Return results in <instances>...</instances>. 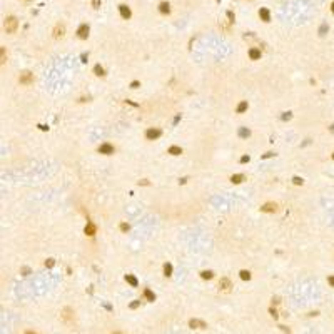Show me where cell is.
Here are the masks:
<instances>
[{
	"label": "cell",
	"mask_w": 334,
	"mask_h": 334,
	"mask_svg": "<svg viewBox=\"0 0 334 334\" xmlns=\"http://www.w3.org/2000/svg\"><path fill=\"white\" fill-rule=\"evenodd\" d=\"M3 27H5V32H7V34H13V32L17 30V27H19V22H17V19H15L13 15H10V17H7V19H5Z\"/></svg>",
	"instance_id": "cell-1"
},
{
	"label": "cell",
	"mask_w": 334,
	"mask_h": 334,
	"mask_svg": "<svg viewBox=\"0 0 334 334\" xmlns=\"http://www.w3.org/2000/svg\"><path fill=\"white\" fill-rule=\"evenodd\" d=\"M19 82L22 84V85H28V84H32V82H34V74H30L28 70L22 72V74H20V77H19Z\"/></svg>",
	"instance_id": "cell-2"
},
{
	"label": "cell",
	"mask_w": 334,
	"mask_h": 334,
	"mask_svg": "<svg viewBox=\"0 0 334 334\" xmlns=\"http://www.w3.org/2000/svg\"><path fill=\"white\" fill-rule=\"evenodd\" d=\"M161 136H162V130H161V129H149L147 132H145V137H147L149 140L159 139Z\"/></svg>",
	"instance_id": "cell-3"
},
{
	"label": "cell",
	"mask_w": 334,
	"mask_h": 334,
	"mask_svg": "<svg viewBox=\"0 0 334 334\" xmlns=\"http://www.w3.org/2000/svg\"><path fill=\"white\" fill-rule=\"evenodd\" d=\"M189 326L192 329H205V328H207V324H205L204 321H201V319H191Z\"/></svg>",
	"instance_id": "cell-4"
},
{
	"label": "cell",
	"mask_w": 334,
	"mask_h": 334,
	"mask_svg": "<svg viewBox=\"0 0 334 334\" xmlns=\"http://www.w3.org/2000/svg\"><path fill=\"white\" fill-rule=\"evenodd\" d=\"M99 152L104 154V155H111V154H114V145L105 142V144H102L100 147H99Z\"/></svg>",
	"instance_id": "cell-5"
},
{
	"label": "cell",
	"mask_w": 334,
	"mask_h": 334,
	"mask_svg": "<svg viewBox=\"0 0 334 334\" xmlns=\"http://www.w3.org/2000/svg\"><path fill=\"white\" fill-rule=\"evenodd\" d=\"M89 32H90L89 25H87V24H82V25L79 27V30H77V35H79V38H87L89 37Z\"/></svg>",
	"instance_id": "cell-6"
},
{
	"label": "cell",
	"mask_w": 334,
	"mask_h": 334,
	"mask_svg": "<svg viewBox=\"0 0 334 334\" xmlns=\"http://www.w3.org/2000/svg\"><path fill=\"white\" fill-rule=\"evenodd\" d=\"M261 211L262 212H276L278 211V204L276 202H266L264 205H261Z\"/></svg>",
	"instance_id": "cell-7"
},
{
	"label": "cell",
	"mask_w": 334,
	"mask_h": 334,
	"mask_svg": "<svg viewBox=\"0 0 334 334\" xmlns=\"http://www.w3.org/2000/svg\"><path fill=\"white\" fill-rule=\"evenodd\" d=\"M64 34H65V27H64L62 24H57L55 28H54V37L55 38H62Z\"/></svg>",
	"instance_id": "cell-8"
},
{
	"label": "cell",
	"mask_w": 334,
	"mask_h": 334,
	"mask_svg": "<svg viewBox=\"0 0 334 334\" xmlns=\"http://www.w3.org/2000/svg\"><path fill=\"white\" fill-rule=\"evenodd\" d=\"M84 232L87 234V236H95V232H97V227H95V224L94 222H87V226H85V229H84Z\"/></svg>",
	"instance_id": "cell-9"
},
{
	"label": "cell",
	"mask_w": 334,
	"mask_h": 334,
	"mask_svg": "<svg viewBox=\"0 0 334 334\" xmlns=\"http://www.w3.org/2000/svg\"><path fill=\"white\" fill-rule=\"evenodd\" d=\"M219 287H221L222 291H229L231 287H232L231 279H229V278H221V281H219Z\"/></svg>",
	"instance_id": "cell-10"
},
{
	"label": "cell",
	"mask_w": 334,
	"mask_h": 334,
	"mask_svg": "<svg viewBox=\"0 0 334 334\" xmlns=\"http://www.w3.org/2000/svg\"><path fill=\"white\" fill-rule=\"evenodd\" d=\"M119 12L122 15V19H130V9L127 5H119Z\"/></svg>",
	"instance_id": "cell-11"
},
{
	"label": "cell",
	"mask_w": 334,
	"mask_h": 334,
	"mask_svg": "<svg viewBox=\"0 0 334 334\" xmlns=\"http://www.w3.org/2000/svg\"><path fill=\"white\" fill-rule=\"evenodd\" d=\"M70 318H74V311L70 307H65L64 309V314H62V319L65 322H70Z\"/></svg>",
	"instance_id": "cell-12"
},
{
	"label": "cell",
	"mask_w": 334,
	"mask_h": 334,
	"mask_svg": "<svg viewBox=\"0 0 334 334\" xmlns=\"http://www.w3.org/2000/svg\"><path fill=\"white\" fill-rule=\"evenodd\" d=\"M259 17H261L264 22H269V20H271V13H269L267 9H261V10H259Z\"/></svg>",
	"instance_id": "cell-13"
},
{
	"label": "cell",
	"mask_w": 334,
	"mask_h": 334,
	"mask_svg": "<svg viewBox=\"0 0 334 334\" xmlns=\"http://www.w3.org/2000/svg\"><path fill=\"white\" fill-rule=\"evenodd\" d=\"M249 57H251V60H257V59H261V50L259 49H251L249 50Z\"/></svg>",
	"instance_id": "cell-14"
},
{
	"label": "cell",
	"mask_w": 334,
	"mask_h": 334,
	"mask_svg": "<svg viewBox=\"0 0 334 334\" xmlns=\"http://www.w3.org/2000/svg\"><path fill=\"white\" fill-rule=\"evenodd\" d=\"M144 297L149 301V303H154V301H155V294L152 292L151 289H144Z\"/></svg>",
	"instance_id": "cell-15"
},
{
	"label": "cell",
	"mask_w": 334,
	"mask_h": 334,
	"mask_svg": "<svg viewBox=\"0 0 334 334\" xmlns=\"http://www.w3.org/2000/svg\"><path fill=\"white\" fill-rule=\"evenodd\" d=\"M169 154L170 155H180V154H182V149H180L179 145H170V147H169Z\"/></svg>",
	"instance_id": "cell-16"
},
{
	"label": "cell",
	"mask_w": 334,
	"mask_h": 334,
	"mask_svg": "<svg viewBox=\"0 0 334 334\" xmlns=\"http://www.w3.org/2000/svg\"><path fill=\"white\" fill-rule=\"evenodd\" d=\"M237 134H239V137H241V139H247V137L251 136V130L247 129V127H241V129H239V132H237Z\"/></svg>",
	"instance_id": "cell-17"
},
{
	"label": "cell",
	"mask_w": 334,
	"mask_h": 334,
	"mask_svg": "<svg viewBox=\"0 0 334 334\" xmlns=\"http://www.w3.org/2000/svg\"><path fill=\"white\" fill-rule=\"evenodd\" d=\"M125 281H127V282H129L132 287H137V286H139V281L134 278L132 274H127V276H125Z\"/></svg>",
	"instance_id": "cell-18"
},
{
	"label": "cell",
	"mask_w": 334,
	"mask_h": 334,
	"mask_svg": "<svg viewBox=\"0 0 334 334\" xmlns=\"http://www.w3.org/2000/svg\"><path fill=\"white\" fill-rule=\"evenodd\" d=\"M159 10H161V13H169L170 12V5L167 2H161V3H159Z\"/></svg>",
	"instance_id": "cell-19"
},
{
	"label": "cell",
	"mask_w": 334,
	"mask_h": 334,
	"mask_svg": "<svg viewBox=\"0 0 334 334\" xmlns=\"http://www.w3.org/2000/svg\"><path fill=\"white\" fill-rule=\"evenodd\" d=\"M242 180H244V176H242V174H234V176L231 177V182H232V184H241Z\"/></svg>",
	"instance_id": "cell-20"
},
{
	"label": "cell",
	"mask_w": 334,
	"mask_h": 334,
	"mask_svg": "<svg viewBox=\"0 0 334 334\" xmlns=\"http://www.w3.org/2000/svg\"><path fill=\"white\" fill-rule=\"evenodd\" d=\"M94 74H95V75H99V77H104V75H105V70H104V67H100V65L97 64V65L94 67Z\"/></svg>",
	"instance_id": "cell-21"
},
{
	"label": "cell",
	"mask_w": 334,
	"mask_h": 334,
	"mask_svg": "<svg viewBox=\"0 0 334 334\" xmlns=\"http://www.w3.org/2000/svg\"><path fill=\"white\" fill-rule=\"evenodd\" d=\"M237 114H242V112H246L247 111V102L246 100H242V102H239V105H237Z\"/></svg>",
	"instance_id": "cell-22"
},
{
	"label": "cell",
	"mask_w": 334,
	"mask_h": 334,
	"mask_svg": "<svg viewBox=\"0 0 334 334\" xmlns=\"http://www.w3.org/2000/svg\"><path fill=\"white\" fill-rule=\"evenodd\" d=\"M239 276H241V279H242V281H249L251 279V272L246 271V269H242V271L239 272Z\"/></svg>",
	"instance_id": "cell-23"
},
{
	"label": "cell",
	"mask_w": 334,
	"mask_h": 334,
	"mask_svg": "<svg viewBox=\"0 0 334 334\" xmlns=\"http://www.w3.org/2000/svg\"><path fill=\"white\" fill-rule=\"evenodd\" d=\"M201 278L202 279H212V278H214V274H212V271H202L201 272Z\"/></svg>",
	"instance_id": "cell-24"
},
{
	"label": "cell",
	"mask_w": 334,
	"mask_h": 334,
	"mask_svg": "<svg viewBox=\"0 0 334 334\" xmlns=\"http://www.w3.org/2000/svg\"><path fill=\"white\" fill-rule=\"evenodd\" d=\"M7 62V54H5V47L0 49V64H5Z\"/></svg>",
	"instance_id": "cell-25"
},
{
	"label": "cell",
	"mask_w": 334,
	"mask_h": 334,
	"mask_svg": "<svg viewBox=\"0 0 334 334\" xmlns=\"http://www.w3.org/2000/svg\"><path fill=\"white\" fill-rule=\"evenodd\" d=\"M172 274V266L167 262V264H164V276H170Z\"/></svg>",
	"instance_id": "cell-26"
},
{
	"label": "cell",
	"mask_w": 334,
	"mask_h": 334,
	"mask_svg": "<svg viewBox=\"0 0 334 334\" xmlns=\"http://www.w3.org/2000/svg\"><path fill=\"white\" fill-rule=\"evenodd\" d=\"M54 266H55L54 259H47V261H45V267H54Z\"/></svg>",
	"instance_id": "cell-27"
},
{
	"label": "cell",
	"mask_w": 334,
	"mask_h": 334,
	"mask_svg": "<svg viewBox=\"0 0 334 334\" xmlns=\"http://www.w3.org/2000/svg\"><path fill=\"white\" fill-rule=\"evenodd\" d=\"M269 314H271V316H272V318H274V319H278V318H279L278 311H276L274 307H271V309H269Z\"/></svg>",
	"instance_id": "cell-28"
},
{
	"label": "cell",
	"mask_w": 334,
	"mask_h": 334,
	"mask_svg": "<svg viewBox=\"0 0 334 334\" xmlns=\"http://www.w3.org/2000/svg\"><path fill=\"white\" fill-rule=\"evenodd\" d=\"M292 182H294V184H296V186H301V184H303V182H304V180H303V179H301V177H297V176H296V177H292Z\"/></svg>",
	"instance_id": "cell-29"
},
{
	"label": "cell",
	"mask_w": 334,
	"mask_h": 334,
	"mask_svg": "<svg viewBox=\"0 0 334 334\" xmlns=\"http://www.w3.org/2000/svg\"><path fill=\"white\" fill-rule=\"evenodd\" d=\"M326 30H328V25H326V24H322L321 28H319V35H324V34H326Z\"/></svg>",
	"instance_id": "cell-30"
},
{
	"label": "cell",
	"mask_w": 334,
	"mask_h": 334,
	"mask_svg": "<svg viewBox=\"0 0 334 334\" xmlns=\"http://www.w3.org/2000/svg\"><path fill=\"white\" fill-rule=\"evenodd\" d=\"M120 231H122V232H127V231H129V224L122 222V224H120Z\"/></svg>",
	"instance_id": "cell-31"
},
{
	"label": "cell",
	"mask_w": 334,
	"mask_h": 334,
	"mask_svg": "<svg viewBox=\"0 0 334 334\" xmlns=\"http://www.w3.org/2000/svg\"><path fill=\"white\" fill-rule=\"evenodd\" d=\"M291 117H292V114H291V112H284L282 114V120H289Z\"/></svg>",
	"instance_id": "cell-32"
},
{
	"label": "cell",
	"mask_w": 334,
	"mask_h": 334,
	"mask_svg": "<svg viewBox=\"0 0 334 334\" xmlns=\"http://www.w3.org/2000/svg\"><path fill=\"white\" fill-rule=\"evenodd\" d=\"M92 7H94V9H99V7H100V0H92Z\"/></svg>",
	"instance_id": "cell-33"
},
{
	"label": "cell",
	"mask_w": 334,
	"mask_h": 334,
	"mask_svg": "<svg viewBox=\"0 0 334 334\" xmlns=\"http://www.w3.org/2000/svg\"><path fill=\"white\" fill-rule=\"evenodd\" d=\"M249 155H242V157H241V162H242V164H246V162H249Z\"/></svg>",
	"instance_id": "cell-34"
},
{
	"label": "cell",
	"mask_w": 334,
	"mask_h": 334,
	"mask_svg": "<svg viewBox=\"0 0 334 334\" xmlns=\"http://www.w3.org/2000/svg\"><path fill=\"white\" fill-rule=\"evenodd\" d=\"M139 307V301H134V303H130V309H137Z\"/></svg>",
	"instance_id": "cell-35"
},
{
	"label": "cell",
	"mask_w": 334,
	"mask_h": 334,
	"mask_svg": "<svg viewBox=\"0 0 334 334\" xmlns=\"http://www.w3.org/2000/svg\"><path fill=\"white\" fill-rule=\"evenodd\" d=\"M328 282H329V286H331V287H334V276H329Z\"/></svg>",
	"instance_id": "cell-36"
},
{
	"label": "cell",
	"mask_w": 334,
	"mask_h": 334,
	"mask_svg": "<svg viewBox=\"0 0 334 334\" xmlns=\"http://www.w3.org/2000/svg\"><path fill=\"white\" fill-rule=\"evenodd\" d=\"M139 85H140V84L137 82V80H134V82L130 84V87H132V89H137V87H139Z\"/></svg>",
	"instance_id": "cell-37"
},
{
	"label": "cell",
	"mask_w": 334,
	"mask_h": 334,
	"mask_svg": "<svg viewBox=\"0 0 334 334\" xmlns=\"http://www.w3.org/2000/svg\"><path fill=\"white\" fill-rule=\"evenodd\" d=\"M227 17L231 19V22H234V15H232V12H227Z\"/></svg>",
	"instance_id": "cell-38"
},
{
	"label": "cell",
	"mask_w": 334,
	"mask_h": 334,
	"mask_svg": "<svg viewBox=\"0 0 334 334\" xmlns=\"http://www.w3.org/2000/svg\"><path fill=\"white\" fill-rule=\"evenodd\" d=\"M279 328H281V329H282V331H284V332H287V334H289V329H287V328H286V326H279Z\"/></svg>",
	"instance_id": "cell-39"
},
{
	"label": "cell",
	"mask_w": 334,
	"mask_h": 334,
	"mask_svg": "<svg viewBox=\"0 0 334 334\" xmlns=\"http://www.w3.org/2000/svg\"><path fill=\"white\" fill-rule=\"evenodd\" d=\"M272 303H274V304H279V303H281L279 297H272Z\"/></svg>",
	"instance_id": "cell-40"
},
{
	"label": "cell",
	"mask_w": 334,
	"mask_h": 334,
	"mask_svg": "<svg viewBox=\"0 0 334 334\" xmlns=\"http://www.w3.org/2000/svg\"><path fill=\"white\" fill-rule=\"evenodd\" d=\"M22 271H24V274H25V276H27V274H28V272H30V269H28V267H24V269H22Z\"/></svg>",
	"instance_id": "cell-41"
},
{
	"label": "cell",
	"mask_w": 334,
	"mask_h": 334,
	"mask_svg": "<svg viewBox=\"0 0 334 334\" xmlns=\"http://www.w3.org/2000/svg\"><path fill=\"white\" fill-rule=\"evenodd\" d=\"M331 12H332V13H334V2H332V3H331Z\"/></svg>",
	"instance_id": "cell-42"
},
{
	"label": "cell",
	"mask_w": 334,
	"mask_h": 334,
	"mask_svg": "<svg viewBox=\"0 0 334 334\" xmlns=\"http://www.w3.org/2000/svg\"><path fill=\"white\" fill-rule=\"evenodd\" d=\"M24 334H35L34 331H27V332H24Z\"/></svg>",
	"instance_id": "cell-43"
},
{
	"label": "cell",
	"mask_w": 334,
	"mask_h": 334,
	"mask_svg": "<svg viewBox=\"0 0 334 334\" xmlns=\"http://www.w3.org/2000/svg\"><path fill=\"white\" fill-rule=\"evenodd\" d=\"M112 334H120V332H112Z\"/></svg>",
	"instance_id": "cell-44"
},
{
	"label": "cell",
	"mask_w": 334,
	"mask_h": 334,
	"mask_svg": "<svg viewBox=\"0 0 334 334\" xmlns=\"http://www.w3.org/2000/svg\"><path fill=\"white\" fill-rule=\"evenodd\" d=\"M332 159H334V152H332Z\"/></svg>",
	"instance_id": "cell-45"
},
{
	"label": "cell",
	"mask_w": 334,
	"mask_h": 334,
	"mask_svg": "<svg viewBox=\"0 0 334 334\" xmlns=\"http://www.w3.org/2000/svg\"><path fill=\"white\" fill-rule=\"evenodd\" d=\"M27 2H28V0H27Z\"/></svg>",
	"instance_id": "cell-46"
}]
</instances>
